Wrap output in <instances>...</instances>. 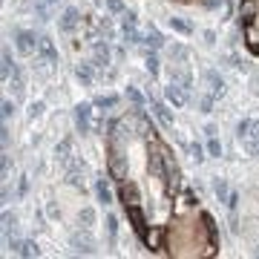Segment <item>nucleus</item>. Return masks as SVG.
Wrapping results in <instances>:
<instances>
[{
	"mask_svg": "<svg viewBox=\"0 0 259 259\" xmlns=\"http://www.w3.org/2000/svg\"><path fill=\"white\" fill-rule=\"evenodd\" d=\"M15 44H18L20 55H35L37 49H40V37H35V32L18 29V32H15Z\"/></svg>",
	"mask_w": 259,
	"mask_h": 259,
	"instance_id": "nucleus-1",
	"label": "nucleus"
},
{
	"mask_svg": "<svg viewBox=\"0 0 259 259\" xmlns=\"http://www.w3.org/2000/svg\"><path fill=\"white\" fill-rule=\"evenodd\" d=\"M185 93H187V90L182 87V83H176V81H170V83L164 87V95H167V101L173 104V107H182V104L187 101V95H185Z\"/></svg>",
	"mask_w": 259,
	"mask_h": 259,
	"instance_id": "nucleus-2",
	"label": "nucleus"
},
{
	"mask_svg": "<svg viewBox=\"0 0 259 259\" xmlns=\"http://www.w3.org/2000/svg\"><path fill=\"white\" fill-rule=\"evenodd\" d=\"M121 202L127 204V207H139L141 204V193H139V187L133 185V182H121Z\"/></svg>",
	"mask_w": 259,
	"mask_h": 259,
	"instance_id": "nucleus-3",
	"label": "nucleus"
},
{
	"mask_svg": "<svg viewBox=\"0 0 259 259\" xmlns=\"http://www.w3.org/2000/svg\"><path fill=\"white\" fill-rule=\"evenodd\" d=\"M90 115H93L90 104H78L75 107V127H78V133H90Z\"/></svg>",
	"mask_w": 259,
	"mask_h": 259,
	"instance_id": "nucleus-4",
	"label": "nucleus"
},
{
	"mask_svg": "<svg viewBox=\"0 0 259 259\" xmlns=\"http://www.w3.org/2000/svg\"><path fill=\"white\" fill-rule=\"evenodd\" d=\"M110 176L115 179V182H124V179H127V164H124V158H121L118 153H112V158H110Z\"/></svg>",
	"mask_w": 259,
	"mask_h": 259,
	"instance_id": "nucleus-5",
	"label": "nucleus"
},
{
	"mask_svg": "<svg viewBox=\"0 0 259 259\" xmlns=\"http://www.w3.org/2000/svg\"><path fill=\"white\" fill-rule=\"evenodd\" d=\"M239 15L248 20V23H253V18L259 15V0H242L239 3Z\"/></svg>",
	"mask_w": 259,
	"mask_h": 259,
	"instance_id": "nucleus-6",
	"label": "nucleus"
},
{
	"mask_svg": "<svg viewBox=\"0 0 259 259\" xmlns=\"http://www.w3.org/2000/svg\"><path fill=\"white\" fill-rule=\"evenodd\" d=\"M107 64H110V47H107V44H95L93 66H107Z\"/></svg>",
	"mask_w": 259,
	"mask_h": 259,
	"instance_id": "nucleus-7",
	"label": "nucleus"
},
{
	"mask_svg": "<svg viewBox=\"0 0 259 259\" xmlns=\"http://www.w3.org/2000/svg\"><path fill=\"white\" fill-rule=\"evenodd\" d=\"M161 236H164V228H150V231L144 233V242H147V248L158 250V248H161Z\"/></svg>",
	"mask_w": 259,
	"mask_h": 259,
	"instance_id": "nucleus-8",
	"label": "nucleus"
},
{
	"mask_svg": "<svg viewBox=\"0 0 259 259\" xmlns=\"http://www.w3.org/2000/svg\"><path fill=\"white\" fill-rule=\"evenodd\" d=\"M78 9H72V6H69V9L64 12V18H61V29H64V32H72L75 26H78Z\"/></svg>",
	"mask_w": 259,
	"mask_h": 259,
	"instance_id": "nucleus-9",
	"label": "nucleus"
},
{
	"mask_svg": "<svg viewBox=\"0 0 259 259\" xmlns=\"http://www.w3.org/2000/svg\"><path fill=\"white\" fill-rule=\"evenodd\" d=\"M153 112H156V118L164 124V127H173V115H170V110H167L161 101H153Z\"/></svg>",
	"mask_w": 259,
	"mask_h": 259,
	"instance_id": "nucleus-10",
	"label": "nucleus"
},
{
	"mask_svg": "<svg viewBox=\"0 0 259 259\" xmlns=\"http://www.w3.org/2000/svg\"><path fill=\"white\" fill-rule=\"evenodd\" d=\"M204 78H207V83H210V93L213 95H222L225 93V81L213 72V69H207V72H204Z\"/></svg>",
	"mask_w": 259,
	"mask_h": 259,
	"instance_id": "nucleus-11",
	"label": "nucleus"
},
{
	"mask_svg": "<svg viewBox=\"0 0 259 259\" xmlns=\"http://www.w3.org/2000/svg\"><path fill=\"white\" fill-rule=\"evenodd\" d=\"M213 193H216V199H219V202H225V204H228V199H231L228 182H225V179H213Z\"/></svg>",
	"mask_w": 259,
	"mask_h": 259,
	"instance_id": "nucleus-12",
	"label": "nucleus"
},
{
	"mask_svg": "<svg viewBox=\"0 0 259 259\" xmlns=\"http://www.w3.org/2000/svg\"><path fill=\"white\" fill-rule=\"evenodd\" d=\"M75 75H78V81H81L83 87H90V83H93V64H81L75 69Z\"/></svg>",
	"mask_w": 259,
	"mask_h": 259,
	"instance_id": "nucleus-13",
	"label": "nucleus"
},
{
	"mask_svg": "<svg viewBox=\"0 0 259 259\" xmlns=\"http://www.w3.org/2000/svg\"><path fill=\"white\" fill-rule=\"evenodd\" d=\"M245 40H248L250 47L259 52V26H256V23H248V26H245Z\"/></svg>",
	"mask_w": 259,
	"mask_h": 259,
	"instance_id": "nucleus-14",
	"label": "nucleus"
},
{
	"mask_svg": "<svg viewBox=\"0 0 259 259\" xmlns=\"http://www.w3.org/2000/svg\"><path fill=\"white\" fill-rule=\"evenodd\" d=\"M95 196H98V202L101 204L112 202V193H110V187H107V182H98V185H95Z\"/></svg>",
	"mask_w": 259,
	"mask_h": 259,
	"instance_id": "nucleus-15",
	"label": "nucleus"
},
{
	"mask_svg": "<svg viewBox=\"0 0 259 259\" xmlns=\"http://www.w3.org/2000/svg\"><path fill=\"white\" fill-rule=\"evenodd\" d=\"M78 222H81L83 228H93V225H95V210H93V207H83V210L78 213Z\"/></svg>",
	"mask_w": 259,
	"mask_h": 259,
	"instance_id": "nucleus-16",
	"label": "nucleus"
},
{
	"mask_svg": "<svg viewBox=\"0 0 259 259\" xmlns=\"http://www.w3.org/2000/svg\"><path fill=\"white\" fill-rule=\"evenodd\" d=\"M144 44H147L150 49H161V47H164V40H161V35H158V32H156L153 26H150V32H147V40H144Z\"/></svg>",
	"mask_w": 259,
	"mask_h": 259,
	"instance_id": "nucleus-17",
	"label": "nucleus"
},
{
	"mask_svg": "<svg viewBox=\"0 0 259 259\" xmlns=\"http://www.w3.org/2000/svg\"><path fill=\"white\" fill-rule=\"evenodd\" d=\"M12 93H15V98H23V78H20L18 69L12 75Z\"/></svg>",
	"mask_w": 259,
	"mask_h": 259,
	"instance_id": "nucleus-18",
	"label": "nucleus"
},
{
	"mask_svg": "<svg viewBox=\"0 0 259 259\" xmlns=\"http://www.w3.org/2000/svg\"><path fill=\"white\" fill-rule=\"evenodd\" d=\"M18 253H20V256H37L40 250H37V245H35V242H20Z\"/></svg>",
	"mask_w": 259,
	"mask_h": 259,
	"instance_id": "nucleus-19",
	"label": "nucleus"
},
{
	"mask_svg": "<svg viewBox=\"0 0 259 259\" xmlns=\"http://www.w3.org/2000/svg\"><path fill=\"white\" fill-rule=\"evenodd\" d=\"M115 104H118V98H115V95H98V98H95V107H107V110H110V107H115Z\"/></svg>",
	"mask_w": 259,
	"mask_h": 259,
	"instance_id": "nucleus-20",
	"label": "nucleus"
},
{
	"mask_svg": "<svg viewBox=\"0 0 259 259\" xmlns=\"http://www.w3.org/2000/svg\"><path fill=\"white\" fill-rule=\"evenodd\" d=\"M170 26L176 29V32H182V35H190L193 29H190V23H185L182 18H170Z\"/></svg>",
	"mask_w": 259,
	"mask_h": 259,
	"instance_id": "nucleus-21",
	"label": "nucleus"
},
{
	"mask_svg": "<svg viewBox=\"0 0 259 259\" xmlns=\"http://www.w3.org/2000/svg\"><path fill=\"white\" fill-rule=\"evenodd\" d=\"M127 98L136 104V110H141V107H144V98H141V93L136 90V87H127Z\"/></svg>",
	"mask_w": 259,
	"mask_h": 259,
	"instance_id": "nucleus-22",
	"label": "nucleus"
},
{
	"mask_svg": "<svg viewBox=\"0 0 259 259\" xmlns=\"http://www.w3.org/2000/svg\"><path fill=\"white\" fill-rule=\"evenodd\" d=\"M250 130H253V121L245 118V121H239V127H236V136H239V139H248Z\"/></svg>",
	"mask_w": 259,
	"mask_h": 259,
	"instance_id": "nucleus-23",
	"label": "nucleus"
},
{
	"mask_svg": "<svg viewBox=\"0 0 259 259\" xmlns=\"http://www.w3.org/2000/svg\"><path fill=\"white\" fill-rule=\"evenodd\" d=\"M69 147H72L69 141H61V144L55 147V156L61 158V161H69Z\"/></svg>",
	"mask_w": 259,
	"mask_h": 259,
	"instance_id": "nucleus-24",
	"label": "nucleus"
},
{
	"mask_svg": "<svg viewBox=\"0 0 259 259\" xmlns=\"http://www.w3.org/2000/svg\"><path fill=\"white\" fill-rule=\"evenodd\" d=\"M107 233H110V245L115 242V233H118V219L115 216H107Z\"/></svg>",
	"mask_w": 259,
	"mask_h": 259,
	"instance_id": "nucleus-25",
	"label": "nucleus"
},
{
	"mask_svg": "<svg viewBox=\"0 0 259 259\" xmlns=\"http://www.w3.org/2000/svg\"><path fill=\"white\" fill-rule=\"evenodd\" d=\"M9 75H15V66H12V58H9V52H3V78L9 81Z\"/></svg>",
	"mask_w": 259,
	"mask_h": 259,
	"instance_id": "nucleus-26",
	"label": "nucleus"
},
{
	"mask_svg": "<svg viewBox=\"0 0 259 259\" xmlns=\"http://www.w3.org/2000/svg\"><path fill=\"white\" fill-rule=\"evenodd\" d=\"M207 153L210 156H222V144L216 141V136H210V141H207Z\"/></svg>",
	"mask_w": 259,
	"mask_h": 259,
	"instance_id": "nucleus-27",
	"label": "nucleus"
},
{
	"mask_svg": "<svg viewBox=\"0 0 259 259\" xmlns=\"http://www.w3.org/2000/svg\"><path fill=\"white\" fill-rule=\"evenodd\" d=\"M213 101H216V95H202V101H199V107H202V112H210L213 110Z\"/></svg>",
	"mask_w": 259,
	"mask_h": 259,
	"instance_id": "nucleus-28",
	"label": "nucleus"
},
{
	"mask_svg": "<svg viewBox=\"0 0 259 259\" xmlns=\"http://www.w3.org/2000/svg\"><path fill=\"white\" fill-rule=\"evenodd\" d=\"M147 69H150L153 75L158 72V58H156V49H153V52H147Z\"/></svg>",
	"mask_w": 259,
	"mask_h": 259,
	"instance_id": "nucleus-29",
	"label": "nucleus"
},
{
	"mask_svg": "<svg viewBox=\"0 0 259 259\" xmlns=\"http://www.w3.org/2000/svg\"><path fill=\"white\" fill-rule=\"evenodd\" d=\"M107 9H110V12H118V15H124V12H127L121 0H107Z\"/></svg>",
	"mask_w": 259,
	"mask_h": 259,
	"instance_id": "nucleus-30",
	"label": "nucleus"
},
{
	"mask_svg": "<svg viewBox=\"0 0 259 259\" xmlns=\"http://www.w3.org/2000/svg\"><path fill=\"white\" fill-rule=\"evenodd\" d=\"M190 156H193V161H204V153L199 144H190Z\"/></svg>",
	"mask_w": 259,
	"mask_h": 259,
	"instance_id": "nucleus-31",
	"label": "nucleus"
},
{
	"mask_svg": "<svg viewBox=\"0 0 259 259\" xmlns=\"http://www.w3.org/2000/svg\"><path fill=\"white\" fill-rule=\"evenodd\" d=\"M101 32H104V37H112V35H115V32H112L110 18H104V20H101Z\"/></svg>",
	"mask_w": 259,
	"mask_h": 259,
	"instance_id": "nucleus-32",
	"label": "nucleus"
},
{
	"mask_svg": "<svg viewBox=\"0 0 259 259\" xmlns=\"http://www.w3.org/2000/svg\"><path fill=\"white\" fill-rule=\"evenodd\" d=\"M29 115H32V118H40V115H44V104L37 101V104H32V110H29Z\"/></svg>",
	"mask_w": 259,
	"mask_h": 259,
	"instance_id": "nucleus-33",
	"label": "nucleus"
},
{
	"mask_svg": "<svg viewBox=\"0 0 259 259\" xmlns=\"http://www.w3.org/2000/svg\"><path fill=\"white\" fill-rule=\"evenodd\" d=\"M12 112H15V104H12V101H3V118H9Z\"/></svg>",
	"mask_w": 259,
	"mask_h": 259,
	"instance_id": "nucleus-34",
	"label": "nucleus"
},
{
	"mask_svg": "<svg viewBox=\"0 0 259 259\" xmlns=\"http://www.w3.org/2000/svg\"><path fill=\"white\" fill-rule=\"evenodd\" d=\"M250 139L259 141V121H253V130H250Z\"/></svg>",
	"mask_w": 259,
	"mask_h": 259,
	"instance_id": "nucleus-35",
	"label": "nucleus"
},
{
	"mask_svg": "<svg viewBox=\"0 0 259 259\" xmlns=\"http://www.w3.org/2000/svg\"><path fill=\"white\" fill-rule=\"evenodd\" d=\"M204 40L207 44H216V32H204Z\"/></svg>",
	"mask_w": 259,
	"mask_h": 259,
	"instance_id": "nucleus-36",
	"label": "nucleus"
},
{
	"mask_svg": "<svg viewBox=\"0 0 259 259\" xmlns=\"http://www.w3.org/2000/svg\"><path fill=\"white\" fill-rule=\"evenodd\" d=\"M219 3H222V0H204V6H210V9L213 6H219Z\"/></svg>",
	"mask_w": 259,
	"mask_h": 259,
	"instance_id": "nucleus-37",
	"label": "nucleus"
}]
</instances>
